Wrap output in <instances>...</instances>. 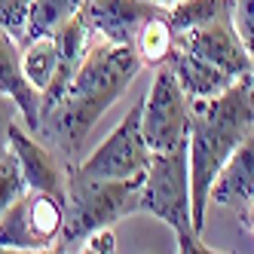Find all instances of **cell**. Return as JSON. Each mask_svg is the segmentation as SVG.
Returning a JSON list of instances; mask_svg holds the SVG:
<instances>
[{
  "mask_svg": "<svg viewBox=\"0 0 254 254\" xmlns=\"http://www.w3.org/2000/svg\"><path fill=\"white\" fill-rule=\"evenodd\" d=\"M141 111H144V98H138L126 111L120 126L86 159L67 162V169L83 178H141V175H147L153 150L141 129Z\"/></svg>",
  "mask_w": 254,
  "mask_h": 254,
  "instance_id": "cell-5",
  "label": "cell"
},
{
  "mask_svg": "<svg viewBox=\"0 0 254 254\" xmlns=\"http://www.w3.org/2000/svg\"><path fill=\"white\" fill-rule=\"evenodd\" d=\"M156 3H159V6H172V3H175V0H156Z\"/></svg>",
  "mask_w": 254,
  "mask_h": 254,
  "instance_id": "cell-24",
  "label": "cell"
},
{
  "mask_svg": "<svg viewBox=\"0 0 254 254\" xmlns=\"http://www.w3.org/2000/svg\"><path fill=\"white\" fill-rule=\"evenodd\" d=\"M64 227V196L25 190L0 217V251H49Z\"/></svg>",
  "mask_w": 254,
  "mask_h": 254,
  "instance_id": "cell-6",
  "label": "cell"
},
{
  "mask_svg": "<svg viewBox=\"0 0 254 254\" xmlns=\"http://www.w3.org/2000/svg\"><path fill=\"white\" fill-rule=\"evenodd\" d=\"M9 150L19 159L22 175H25L31 190L64 196L67 175H64V166H59L56 150H49L46 144H40L34 135H28L19 123H12V129H9Z\"/></svg>",
  "mask_w": 254,
  "mask_h": 254,
  "instance_id": "cell-10",
  "label": "cell"
},
{
  "mask_svg": "<svg viewBox=\"0 0 254 254\" xmlns=\"http://www.w3.org/2000/svg\"><path fill=\"white\" fill-rule=\"evenodd\" d=\"M245 224L254 230V196H251L248 202H245Z\"/></svg>",
  "mask_w": 254,
  "mask_h": 254,
  "instance_id": "cell-23",
  "label": "cell"
},
{
  "mask_svg": "<svg viewBox=\"0 0 254 254\" xmlns=\"http://www.w3.org/2000/svg\"><path fill=\"white\" fill-rule=\"evenodd\" d=\"M135 49L144 64L150 67H159V64H169L172 52H175V28L169 22V12L162 6L156 15H150L144 28L138 31V40H135Z\"/></svg>",
  "mask_w": 254,
  "mask_h": 254,
  "instance_id": "cell-14",
  "label": "cell"
},
{
  "mask_svg": "<svg viewBox=\"0 0 254 254\" xmlns=\"http://www.w3.org/2000/svg\"><path fill=\"white\" fill-rule=\"evenodd\" d=\"M159 9L162 6L156 0H89L86 3V15L98 37L123 46H135L138 31Z\"/></svg>",
  "mask_w": 254,
  "mask_h": 254,
  "instance_id": "cell-9",
  "label": "cell"
},
{
  "mask_svg": "<svg viewBox=\"0 0 254 254\" xmlns=\"http://www.w3.org/2000/svg\"><path fill=\"white\" fill-rule=\"evenodd\" d=\"M28 12H31V0H0V31L12 34L22 43L28 28Z\"/></svg>",
  "mask_w": 254,
  "mask_h": 254,
  "instance_id": "cell-19",
  "label": "cell"
},
{
  "mask_svg": "<svg viewBox=\"0 0 254 254\" xmlns=\"http://www.w3.org/2000/svg\"><path fill=\"white\" fill-rule=\"evenodd\" d=\"M141 64L144 62L135 46H123L104 37L92 40L64 98L40 120V132H37L52 150L62 153L64 166L80 159V150L89 132H92V126L135 83Z\"/></svg>",
  "mask_w": 254,
  "mask_h": 254,
  "instance_id": "cell-1",
  "label": "cell"
},
{
  "mask_svg": "<svg viewBox=\"0 0 254 254\" xmlns=\"http://www.w3.org/2000/svg\"><path fill=\"white\" fill-rule=\"evenodd\" d=\"M15 117H19V107H15V101H12L6 92H0V156L9 150V129H12Z\"/></svg>",
  "mask_w": 254,
  "mask_h": 254,
  "instance_id": "cell-21",
  "label": "cell"
},
{
  "mask_svg": "<svg viewBox=\"0 0 254 254\" xmlns=\"http://www.w3.org/2000/svg\"><path fill=\"white\" fill-rule=\"evenodd\" d=\"M153 70L156 74H153L147 95H144V111H141L144 138H147L153 153L187 147L190 144V98L169 64H159Z\"/></svg>",
  "mask_w": 254,
  "mask_h": 254,
  "instance_id": "cell-7",
  "label": "cell"
},
{
  "mask_svg": "<svg viewBox=\"0 0 254 254\" xmlns=\"http://www.w3.org/2000/svg\"><path fill=\"white\" fill-rule=\"evenodd\" d=\"M56 67H59V43L52 34L31 37L22 43V70H25V77L31 80L34 89L43 92L49 86V80L56 77Z\"/></svg>",
  "mask_w": 254,
  "mask_h": 254,
  "instance_id": "cell-16",
  "label": "cell"
},
{
  "mask_svg": "<svg viewBox=\"0 0 254 254\" xmlns=\"http://www.w3.org/2000/svg\"><path fill=\"white\" fill-rule=\"evenodd\" d=\"M0 92H6L28 129L40 132V89H34L22 70V43L12 34L0 31Z\"/></svg>",
  "mask_w": 254,
  "mask_h": 254,
  "instance_id": "cell-11",
  "label": "cell"
},
{
  "mask_svg": "<svg viewBox=\"0 0 254 254\" xmlns=\"http://www.w3.org/2000/svg\"><path fill=\"white\" fill-rule=\"evenodd\" d=\"M233 9H236V0H175L172 6H166L175 34L202 28L217 19H230Z\"/></svg>",
  "mask_w": 254,
  "mask_h": 254,
  "instance_id": "cell-15",
  "label": "cell"
},
{
  "mask_svg": "<svg viewBox=\"0 0 254 254\" xmlns=\"http://www.w3.org/2000/svg\"><path fill=\"white\" fill-rule=\"evenodd\" d=\"M233 25H236V31H239L245 49L251 52V59H254V0H236Z\"/></svg>",
  "mask_w": 254,
  "mask_h": 254,
  "instance_id": "cell-20",
  "label": "cell"
},
{
  "mask_svg": "<svg viewBox=\"0 0 254 254\" xmlns=\"http://www.w3.org/2000/svg\"><path fill=\"white\" fill-rule=\"evenodd\" d=\"M25 190H28V181H25V175H22L19 159H15L12 150H6L3 156H0V217H3V211H6Z\"/></svg>",
  "mask_w": 254,
  "mask_h": 254,
  "instance_id": "cell-18",
  "label": "cell"
},
{
  "mask_svg": "<svg viewBox=\"0 0 254 254\" xmlns=\"http://www.w3.org/2000/svg\"><path fill=\"white\" fill-rule=\"evenodd\" d=\"M64 227L59 236L62 251H74L92 230L111 227L135 211L141 178H83L64 166Z\"/></svg>",
  "mask_w": 254,
  "mask_h": 254,
  "instance_id": "cell-4",
  "label": "cell"
},
{
  "mask_svg": "<svg viewBox=\"0 0 254 254\" xmlns=\"http://www.w3.org/2000/svg\"><path fill=\"white\" fill-rule=\"evenodd\" d=\"M89 3V0H31V12H28V28H25V40L31 37H43V34H56L67 19Z\"/></svg>",
  "mask_w": 254,
  "mask_h": 254,
  "instance_id": "cell-17",
  "label": "cell"
},
{
  "mask_svg": "<svg viewBox=\"0 0 254 254\" xmlns=\"http://www.w3.org/2000/svg\"><path fill=\"white\" fill-rule=\"evenodd\" d=\"M169 67L178 74L187 98H214V95H221L224 89H230L236 83L230 74H224L221 67L202 62L199 56H193L190 49H181L178 43H175V52L169 59Z\"/></svg>",
  "mask_w": 254,
  "mask_h": 254,
  "instance_id": "cell-13",
  "label": "cell"
},
{
  "mask_svg": "<svg viewBox=\"0 0 254 254\" xmlns=\"http://www.w3.org/2000/svg\"><path fill=\"white\" fill-rule=\"evenodd\" d=\"M175 43L181 49H190L193 56H199L202 62L221 67L233 80L254 77V59H251V52L245 49L239 31L233 25V15L230 19L208 22L202 28L184 31V34H175Z\"/></svg>",
  "mask_w": 254,
  "mask_h": 254,
  "instance_id": "cell-8",
  "label": "cell"
},
{
  "mask_svg": "<svg viewBox=\"0 0 254 254\" xmlns=\"http://www.w3.org/2000/svg\"><path fill=\"white\" fill-rule=\"evenodd\" d=\"M254 129V77H239L214 98H190V199L193 227L202 236L211 184L233 150Z\"/></svg>",
  "mask_w": 254,
  "mask_h": 254,
  "instance_id": "cell-2",
  "label": "cell"
},
{
  "mask_svg": "<svg viewBox=\"0 0 254 254\" xmlns=\"http://www.w3.org/2000/svg\"><path fill=\"white\" fill-rule=\"evenodd\" d=\"M80 251H117V239L111 227H98L80 242Z\"/></svg>",
  "mask_w": 254,
  "mask_h": 254,
  "instance_id": "cell-22",
  "label": "cell"
},
{
  "mask_svg": "<svg viewBox=\"0 0 254 254\" xmlns=\"http://www.w3.org/2000/svg\"><path fill=\"white\" fill-rule=\"evenodd\" d=\"M251 196H254V129L233 150V156L224 162V169L217 172L211 184V199L217 205L245 208Z\"/></svg>",
  "mask_w": 254,
  "mask_h": 254,
  "instance_id": "cell-12",
  "label": "cell"
},
{
  "mask_svg": "<svg viewBox=\"0 0 254 254\" xmlns=\"http://www.w3.org/2000/svg\"><path fill=\"white\" fill-rule=\"evenodd\" d=\"M135 211H147L159 221H166L178 239V251L196 254L205 251L202 239L193 227V199H190V153L187 147L153 153L150 169L144 175Z\"/></svg>",
  "mask_w": 254,
  "mask_h": 254,
  "instance_id": "cell-3",
  "label": "cell"
}]
</instances>
